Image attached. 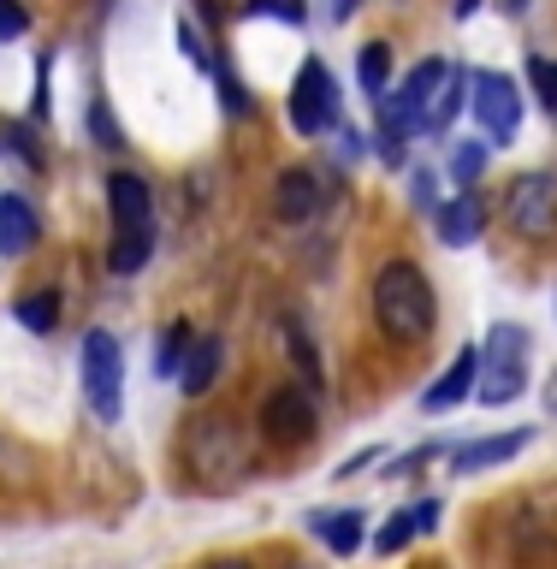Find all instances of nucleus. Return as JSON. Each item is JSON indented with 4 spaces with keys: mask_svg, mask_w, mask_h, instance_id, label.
Segmentation results:
<instances>
[{
    "mask_svg": "<svg viewBox=\"0 0 557 569\" xmlns=\"http://www.w3.org/2000/svg\"><path fill=\"white\" fill-rule=\"evenodd\" d=\"M374 320H380L386 345L416 350L434 338V284L416 261H386L374 273Z\"/></svg>",
    "mask_w": 557,
    "mask_h": 569,
    "instance_id": "f257e3e1",
    "label": "nucleus"
},
{
    "mask_svg": "<svg viewBox=\"0 0 557 569\" xmlns=\"http://www.w3.org/2000/svg\"><path fill=\"white\" fill-rule=\"evenodd\" d=\"M523 386H528V332H523V327H493L487 350H480L475 398L498 409V403L523 398Z\"/></svg>",
    "mask_w": 557,
    "mask_h": 569,
    "instance_id": "f03ea898",
    "label": "nucleus"
},
{
    "mask_svg": "<svg viewBox=\"0 0 557 569\" xmlns=\"http://www.w3.org/2000/svg\"><path fill=\"white\" fill-rule=\"evenodd\" d=\"M83 398L96 409V421H119L125 409V350L113 332H83Z\"/></svg>",
    "mask_w": 557,
    "mask_h": 569,
    "instance_id": "7ed1b4c3",
    "label": "nucleus"
},
{
    "mask_svg": "<svg viewBox=\"0 0 557 569\" xmlns=\"http://www.w3.org/2000/svg\"><path fill=\"white\" fill-rule=\"evenodd\" d=\"M291 124L302 137H327L338 124V83L327 60H302L297 78H291Z\"/></svg>",
    "mask_w": 557,
    "mask_h": 569,
    "instance_id": "20e7f679",
    "label": "nucleus"
},
{
    "mask_svg": "<svg viewBox=\"0 0 557 569\" xmlns=\"http://www.w3.org/2000/svg\"><path fill=\"white\" fill-rule=\"evenodd\" d=\"M469 107L487 142H516V131H523V96H516V83L505 71H469Z\"/></svg>",
    "mask_w": 557,
    "mask_h": 569,
    "instance_id": "39448f33",
    "label": "nucleus"
},
{
    "mask_svg": "<svg viewBox=\"0 0 557 569\" xmlns=\"http://www.w3.org/2000/svg\"><path fill=\"white\" fill-rule=\"evenodd\" d=\"M505 220L516 238H557V184L546 172H528L505 190Z\"/></svg>",
    "mask_w": 557,
    "mask_h": 569,
    "instance_id": "423d86ee",
    "label": "nucleus"
},
{
    "mask_svg": "<svg viewBox=\"0 0 557 569\" xmlns=\"http://www.w3.org/2000/svg\"><path fill=\"white\" fill-rule=\"evenodd\" d=\"M261 427H267V439H273V445H309L315 427H320L315 391H309V386H279V391H267Z\"/></svg>",
    "mask_w": 557,
    "mask_h": 569,
    "instance_id": "0eeeda50",
    "label": "nucleus"
},
{
    "mask_svg": "<svg viewBox=\"0 0 557 569\" xmlns=\"http://www.w3.org/2000/svg\"><path fill=\"white\" fill-rule=\"evenodd\" d=\"M439 83H445V60H421L398 83V96H380V113L398 124V131H427V107H434Z\"/></svg>",
    "mask_w": 557,
    "mask_h": 569,
    "instance_id": "6e6552de",
    "label": "nucleus"
},
{
    "mask_svg": "<svg viewBox=\"0 0 557 569\" xmlns=\"http://www.w3.org/2000/svg\"><path fill=\"white\" fill-rule=\"evenodd\" d=\"M107 208H113V231H137L155 226V196L137 172H113L107 178Z\"/></svg>",
    "mask_w": 557,
    "mask_h": 569,
    "instance_id": "1a4fd4ad",
    "label": "nucleus"
},
{
    "mask_svg": "<svg viewBox=\"0 0 557 569\" xmlns=\"http://www.w3.org/2000/svg\"><path fill=\"white\" fill-rule=\"evenodd\" d=\"M475 380H480V350H469V345H462V350L451 356V368L439 373V386H427L421 409H434V416H439V409L462 403V398H469V391H475Z\"/></svg>",
    "mask_w": 557,
    "mask_h": 569,
    "instance_id": "9d476101",
    "label": "nucleus"
},
{
    "mask_svg": "<svg viewBox=\"0 0 557 569\" xmlns=\"http://www.w3.org/2000/svg\"><path fill=\"white\" fill-rule=\"evenodd\" d=\"M315 208H320L315 172H309V167H285V172H279V184H273V213H279L285 226H302Z\"/></svg>",
    "mask_w": 557,
    "mask_h": 569,
    "instance_id": "9b49d317",
    "label": "nucleus"
},
{
    "mask_svg": "<svg viewBox=\"0 0 557 569\" xmlns=\"http://www.w3.org/2000/svg\"><path fill=\"white\" fill-rule=\"evenodd\" d=\"M220 338L202 332V338H190V350H185V362H178V386H185V398H202V391L220 380Z\"/></svg>",
    "mask_w": 557,
    "mask_h": 569,
    "instance_id": "f8f14e48",
    "label": "nucleus"
},
{
    "mask_svg": "<svg viewBox=\"0 0 557 569\" xmlns=\"http://www.w3.org/2000/svg\"><path fill=\"white\" fill-rule=\"evenodd\" d=\"M434 220H439V238L451 243V249H462V243L480 238V226H487V208H480L475 190H462V196H451V202L434 213Z\"/></svg>",
    "mask_w": 557,
    "mask_h": 569,
    "instance_id": "ddd939ff",
    "label": "nucleus"
},
{
    "mask_svg": "<svg viewBox=\"0 0 557 569\" xmlns=\"http://www.w3.org/2000/svg\"><path fill=\"white\" fill-rule=\"evenodd\" d=\"M528 439H534V427H510V433H498V439H475V445H462V451H457V475H480V469H493V462H505V457L523 451Z\"/></svg>",
    "mask_w": 557,
    "mask_h": 569,
    "instance_id": "4468645a",
    "label": "nucleus"
},
{
    "mask_svg": "<svg viewBox=\"0 0 557 569\" xmlns=\"http://www.w3.org/2000/svg\"><path fill=\"white\" fill-rule=\"evenodd\" d=\"M434 516H439V498H421V505H404L398 516H391V522L374 533V551H404L409 540H416V533H427L434 528Z\"/></svg>",
    "mask_w": 557,
    "mask_h": 569,
    "instance_id": "2eb2a0df",
    "label": "nucleus"
},
{
    "mask_svg": "<svg viewBox=\"0 0 557 569\" xmlns=\"http://www.w3.org/2000/svg\"><path fill=\"white\" fill-rule=\"evenodd\" d=\"M30 243H36V213L24 196H0V256H30Z\"/></svg>",
    "mask_w": 557,
    "mask_h": 569,
    "instance_id": "dca6fc26",
    "label": "nucleus"
},
{
    "mask_svg": "<svg viewBox=\"0 0 557 569\" xmlns=\"http://www.w3.org/2000/svg\"><path fill=\"white\" fill-rule=\"evenodd\" d=\"M149 256H155V226H137V231H119L113 238V249H107V267H113V273H142V267H149Z\"/></svg>",
    "mask_w": 557,
    "mask_h": 569,
    "instance_id": "f3484780",
    "label": "nucleus"
},
{
    "mask_svg": "<svg viewBox=\"0 0 557 569\" xmlns=\"http://www.w3.org/2000/svg\"><path fill=\"white\" fill-rule=\"evenodd\" d=\"M309 522H315V533L338 551V558H350V551L362 546V516L356 510H327V516H309Z\"/></svg>",
    "mask_w": 557,
    "mask_h": 569,
    "instance_id": "a211bd4d",
    "label": "nucleus"
},
{
    "mask_svg": "<svg viewBox=\"0 0 557 569\" xmlns=\"http://www.w3.org/2000/svg\"><path fill=\"white\" fill-rule=\"evenodd\" d=\"M356 83H362L368 101L386 96V83H391V48L386 42H368L362 53H356Z\"/></svg>",
    "mask_w": 557,
    "mask_h": 569,
    "instance_id": "6ab92c4d",
    "label": "nucleus"
},
{
    "mask_svg": "<svg viewBox=\"0 0 557 569\" xmlns=\"http://www.w3.org/2000/svg\"><path fill=\"white\" fill-rule=\"evenodd\" d=\"M462 96H469V71H445V83L434 89V107H427V131H445L457 119Z\"/></svg>",
    "mask_w": 557,
    "mask_h": 569,
    "instance_id": "aec40b11",
    "label": "nucleus"
},
{
    "mask_svg": "<svg viewBox=\"0 0 557 569\" xmlns=\"http://www.w3.org/2000/svg\"><path fill=\"white\" fill-rule=\"evenodd\" d=\"M12 315H18V327H30V332H53V327H60V297H53V291L18 297Z\"/></svg>",
    "mask_w": 557,
    "mask_h": 569,
    "instance_id": "412c9836",
    "label": "nucleus"
},
{
    "mask_svg": "<svg viewBox=\"0 0 557 569\" xmlns=\"http://www.w3.org/2000/svg\"><path fill=\"white\" fill-rule=\"evenodd\" d=\"M285 345H291V356H297V368H302V386H320V362H315V345H309V332H302V320L291 315L285 320Z\"/></svg>",
    "mask_w": 557,
    "mask_h": 569,
    "instance_id": "4be33fe9",
    "label": "nucleus"
},
{
    "mask_svg": "<svg viewBox=\"0 0 557 569\" xmlns=\"http://www.w3.org/2000/svg\"><path fill=\"white\" fill-rule=\"evenodd\" d=\"M190 327H185V320H172V327H167V338H160V373H172V380H178V362H185V350H190Z\"/></svg>",
    "mask_w": 557,
    "mask_h": 569,
    "instance_id": "5701e85b",
    "label": "nucleus"
},
{
    "mask_svg": "<svg viewBox=\"0 0 557 569\" xmlns=\"http://www.w3.org/2000/svg\"><path fill=\"white\" fill-rule=\"evenodd\" d=\"M528 83H534V96L557 113V60H528Z\"/></svg>",
    "mask_w": 557,
    "mask_h": 569,
    "instance_id": "b1692460",
    "label": "nucleus"
},
{
    "mask_svg": "<svg viewBox=\"0 0 557 569\" xmlns=\"http://www.w3.org/2000/svg\"><path fill=\"white\" fill-rule=\"evenodd\" d=\"M451 172L462 178V184H475V178L487 172V149H480V142H462V149L451 154Z\"/></svg>",
    "mask_w": 557,
    "mask_h": 569,
    "instance_id": "393cba45",
    "label": "nucleus"
},
{
    "mask_svg": "<svg viewBox=\"0 0 557 569\" xmlns=\"http://www.w3.org/2000/svg\"><path fill=\"white\" fill-rule=\"evenodd\" d=\"M24 30H30L24 7H18V0H0V42H18Z\"/></svg>",
    "mask_w": 557,
    "mask_h": 569,
    "instance_id": "a878e982",
    "label": "nucleus"
},
{
    "mask_svg": "<svg viewBox=\"0 0 557 569\" xmlns=\"http://www.w3.org/2000/svg\"><path fill=\"white\" fill-rule=\"evenodd\" d=\"M249 7L267 12V18H285V24H302V12H309L302 0H249Z\"/></svg>",
    "mask_w": 557,
    "mask_h": 569,
    "instance_id": "bb28decb",
    "label": "nucleus"
},
{
    "mask_svg": "<svg viewBox=\"0 0 557 569\" xmlns=\"http://www.w3.org/2000/svg\"><path fill=\"white\" fill-rule=\"evenodd\" d=\"M7 137H12L18 160H30V167H42V149H36V142H30V131H24V124H7Z\"/></svg>",
    "mask_w": 557,
    "mask_h": 569,
    "instance_id": "cd10ccee",
    "label": "nucleus"
},
{
    "mask_svg": "<svg viewBox=\"0 0 557 569\" xmlns=\"http://www.w3.org/2000/svg\"><path fill=\"white\" fill-rule=\"evenodd\" d=\"M178 42L190 48V60H196V66H213V60H208V48H202V36H196V24H178Z\"/></svg>",
    "mask_w": 557,
    "mask_h": 569,
    "instance_id": "c85d7f7f",
    "label": "nucleus"
},
{
    "mask_svg": "<svg viewBox=\"0 0 557 569\" xmlns=\"http://www.w3.org/2000/svg\"><path fill=\"white\" fill-rule=\"evenodd\" d=\"M89 119H96V131H101V149H119V131H113V119H107V107H96Z\"/></svg>",
    "mask_w": 557,
    "mask_h": 569,
    "instance_id": "c756f323",
    "label": "nucleus"
},
{
    "mask_svg": "<svg viewBox=\"0 0 557 569\" xmlns=\"http://www.w3.org/2000/svg\"><path fill=\"white\" fill-rule=\"evenodd\" d=\"M356 7H362V0H332V18L345 24V18H356Z\"/></svg>",
    "mask_w": 557,
    "mask_h": 569,
    "instance_id": "7c9ffc66",
    "label": "nucleus"
},
{
    "mask_svg": "<svg viewBox=\"0 0 557 569\" xmlns=\"http://www.w3.org/2000/svg\"><path fill=\"white\" fill-rule=\"evenodd\" d=\"M546 409L557 416V373H551V386H546Z\"/></svg>",
    "mask_w": 557,
    "mask_h": 569,
    "instance_id": "2f4dec72",
    "label": "nucleus"
},
{
    "mask_svg": "<svg viewBox=\"0 0 557 569\" xmlns=\"http://www.w3.org/2000/svg\"><path fill=\"white\" fill-rule=\"evenodd\" d=\"M208 569H249L243 558H220V563H208Z\"/></svg>",
    "mask_w": 557,
    "mask_h": 569,
    "instance_id": "473e14b6",
    "label": "nucleus"
},
{
    "mask_svg": "<svg viewBox=\"0 0 557 569\" xmlns=\"http://www.w3.org/2000/svg\"><path fill=\"white\" fill-rule=\"evenodd\" d=\"M475 7H480V0H457V18H469Z\"/></svg>",
    "mask_w": 557,
    "mask_h": 569,
    "instance_id": "72a5a7b5",
    "label": "nucleus"
}]
</instances>
